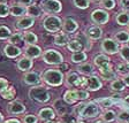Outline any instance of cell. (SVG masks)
<instances>
[{
  "label": "cell",
  "instance_id": "obj_1",
  "mask_svg": "<svg viewBox=\"0 0 129 123\" xmlns=\"http://www.w3.org/2000/svg\"><path fill=\"white\" fill-rule=\"evenodd\" d=\"M63 74L58 69H48L43 72L42 80H44L47 85L51 86H59L63 83Z\"/></svg>",
  "mask_w": 129,
  "mask_h": 123
},
{
  "label": "cell",
  "instance_id": "obj_2",
  "mask_svg": "<svg viewBox=\"0 0 129 123\" xmlns=\"http://www.w3.org/2000/svg\"><path fill=\"white\" fill-rule=\"evenodd\" d=\"M62 21L60 17L55 15H48L45 20L43 21V27L46 31L48 32H58L62 29Z\"/></svg>",
  "mask_w": 129,
  "mask_h": 123
},
{
  "label": "cell",
  "instance_id": "obj_3",
  "mask_svg": "<svg viewBox=\"0 0 129 123\" xmlns=\"http://www.w3.org/2000/svg\"><path fill=\"white\" fill-rule=\"evenodd\" d=\"M29 97L31 100H36L38 102H47L50 100V93L47 89L44 86H34L30 89Z\"/></svg>",
  "mask_w": 129,
  "mask_h": 123
},
{
  "label": "cell",
  "instance_id": "obj_4",
  "mask_svg": "<svg viewBox=\"0 0 129 123\" xmlns=\"http://www.w3.org/2000/svg\"><path fill=\"white\" fill-rule=\"evenodd\" d=\"M44 62L47 64H53V66H59L63 63V56L61 53H59L55 50H47L42 54Z\"/></svg>",
  "mask_w": 129,
  "mask_h": 123
},
{
  "label": "cell",
  "instance_id": "obj_5",
  "mask_svg": "<svg viewBox=\"0 0 129 123\" xmlns=\"http://www.w3.org/2000/svg\"><path fill=\"white\" fill-rule=\"evenodd\" d=\"M93 62L97 67L99 68L100 74H104V72H107V71H110V70H112L111 60H110V58H108L107 55H105V54H98V55H96Z\"/></svg>",
  "mask_w": 129,
  "mask_h": 123
},
{
  "label": "cell",
  "instance_id": "obj_6",
  "mask_svg": "<svg viewBox=\"0 0 129 123\" xmlns=\"http://www.w3.org/2000/svg\"><path fill=\"white\" fill-rule=\"evenodd\" d=\"M99 114V107L96 102H86L84 109L80 114L81 118H92L98 116Z\"/></svg>",
  "mask_w": 129,
  "mask_h": 123
},
{
  "label": "cell",
  "instance_id": "obj_7",
  "mask_svg": "<svg viewBox=\"0 0 129 123\" xmlns=\"http://www.w3.org/2000/svg\"><path fill=\"white\" fill-rule=\"evenodd\" d=\"M90 17H91V21L93 22V23L102 25V24H106L108 22V20H110V14L105 11V9H94L91 13Z\"/></svg>",
  "mask_w": 129,
  "mask_h": 123
},
{
  "label": "cell",
  "instance_id": "obj_8",
  "mask_svg": "<svg viewBox=\"0 0 129 123\" xmlns=\"http://www.w3.org/2000/svg\"><path fill=\"white\" fill-rule=\"evenodd\" d=\"M102 48L105 53L107 54H115L119 52V43L112 38H105L102 42Z\"/></svg>",
  "mask_w": 129,
  "mask_h": 123
},
{
  "label": "cell",
  "instance_id": "obj_9",
  "mask_svg": "<svg viewBox=\"0 0 129 123\" xmlns=\"http://www.w3.org/2000/svg\"><path fill=\"white\" fill-rule=\"evenodd\" d=\"M84 88H86L90 91H98L99 89H102V82L98 76H88V77H84Z\"/></svg>",
  "mask_w": 129,
  "mask_h": 123
},
{
  "label": "cell",
  "instance_id": "obj_10",
  "mask_svg": "<svg viewBox=\"0 0 129 123\" xmlns=\"http://www.w3.org/2000/svg\"><path fill=\"white\" fill-rule=\"evenodd\" d=\"M42 5L48 13H60L62 9V5L59 0H44Z\"/></svg>",
  "mask_w": 129,
  "mask_h": 123
},
{
  "label": "cell",
  "instance_id": "obj_11",
  "mask_svg": "<svg viewBox=\"0 0 129 123\" xmlns=\"http://www.w3.org/2000/svg\"><path fill=\"white\" fill-rule=\"evenodd\" d=\"M23 82L28 85L31 86H37L42 82V76L35 71H28L23 75Z\"/></svg>",
  "mask_w": 129,
  "mask_h": 123
},
{
  "label": "cell",
  "instance_id": "obj_12",
  "mask_svg": "<svg viewBox=\"0 0 129 123\" xmlns=\"http://www.w3.org/2000/svg\"><path fill=\"white\" fill-rule=\"evenodd\" d=\"M66 83L68 86H84V77H81L77 72H69L66 77Z\"/></svg>",
  "mask_w": 129,
  "mask_h": 123
},
{
  "label": "cell",
  "instance_id": "obj_13",
  "mask_svg": "<svg viewBox=\"0 0 129 123\" xmlns=\"http://www.w3.org/2000/svg\"><path fill=\"white\" fill-rule=\"evenodd\" d=\"M86 44L85 42H83V40H81V38H74V39H70L69 42H68L67 44V48H68V51L70 52H81V51H83L84 48H85Z\"/></svg>",
  "mask_w": 129,
  "mask_h": 123
},
{
  "label": "cell",
  "instance_id": "obj_14",
  "mask_svg": "<svg viewBox=\"0 0 129 123\" xmlns=\"http://www.w3.org/2000/svg\"><path fill=\"white\" fill-rule=\"evenodd\" d=\"M4 53L7 58H11V59H14V58H17V56L21 55L22 51L21 48L17 47L16 45H13V44H8L4 47Z\"/></svg>",
  "mask_w": 129,
  "mask_h": 123
},
{
  "label": "cell",
  "instance_id": "obj_15",
  "mask_svg": "<svg viewBox=\"0 0 129 123\" xmlns=\"http://www.w3.org/2000/svg\"><path fill=\"white\" fill-rule=\"evenodd\" d=\"M42 48L37 45H27L24 50V56H28L30 59H36L42 55Z\"/></svg>",
  "mask_w": 129,
  "mask_h": 123
},
{
  "label": "cell",
  "instance_id": "obj_16",
  "mask_svg": "<svg viewBox=\"0 0 129 123\" xmlns=\"http://www.w3.org/2000/svg\"><path fill=\"white\" fill-rule=\"evenodd\" d=\"M35 23V19H32L30 16H23V17H20V20L16 22V28L20 30H27L29 28H31Z\"/></svg>",
  "mask_w": 129,
  "mask_h": 123
},
{
  "label": "cell",
  "instance_id": "obj_17",
  "mask_svg": "<svg viewBox=\"0 0 129 123\" xmlns=\"http://www.w3.org/2000/svg\"><path fill=\"white\" fill-rule=\"evenodd\" d=\"M77 29H78V24L75 20L68 17V19H66L63 21L62 30L64 31V33H74V32H76Z\"/></svg>",
  "mask_w": 129,
  "mask_h": 123
},
{
  "label": "cell",
  "instance_id": "obj_18",
  "mask_svg": "<svg viewBox=\"0 0 129 123\" xmlns=\"http://www.w3.org/2000/svg\"><path fill=\"white\" fill-rule=\"evenodd\" d=\"M85 35H86V37H88V39L97 40V39H100V38H102L103 30L100 29L99 27L93 25V27H90L85 30Z\"/></svg>",
  "mask_w": 129,
  "mask_h": 123
},
{
  "label": "cell",
  "instance_id": "obj_19",
  "mask_svg": "<svg viewBox=\"0 0 129 123\" xmlns=\"http://www.w3.org/2000/svg\"><path fill=\"white\" fill-rule=\"evenodd\" d=\"M8 112L11 114H22V113L25 112V106L21 101L15 100V101H12L8 105Z\"/></svg>",
  "mask_w": 129,
  "mask_h": 123
},
{
  "label": "cell",
  "instance_id": "obj_20",
  "mask_svg": "<svg viewBox=\"0 0 129 123\" xmlns=\"http://www.w3.org/2000/svg\"><path fill=\"white\" fill-rule=\"evenodd\" d=\"M9 14L15 17H23L27 14V7L25 6H22L20 4H15L11 7L9 9Z\"/></svg>",
  "mask_w": 129,
  "mask_h": 123
},
{
  "label": "cell",
  "instance_id": "obj_21",
  "mask_svg": "<svg viewBox=\"0 0 129 123\" xmlns=\"http://www.w3.org/2000/svg\"><path fill=\"white\" fill-rule=\"evenodd\" d=\"M32 64H34L32 59H30L28 56H23V58H21V59L17 61V68H19V70L25 72V71L31 69Z\"/></svg>",
  "mask_w": 129,
  "mask_h": 123
},
{
  "label": "cell",
  "instance_id": "obj_22",
  "mask_svg": "<svg viewBox=\"0 0 129 123\" xmlns=\"http://www.w3.org/2000/svg\"><path fill=\"white\" fill-rule=\"evenodd\" d=\"M38 117L40 120L43 121H51V120H54L55 117V112H54L52 108H43V109L39 110V114H38Z\"/></svg>",
  "mask_w": 129,
  "mask_h": 123
},
{
  "label": "cell",
  "instance_id": "obj_23",
  "mask_svg": "<svg viewBox=\"0 0 129 123\" xmlns=\"http://www.w3.org/2000/svg\"><path fill=\"white\" fill-rule=\"evenodd\" d=\"M27 15L32 17V19H37L42 15V9L37 5H30L27 7Z\"/></svg>",
  "mask_w": 129,
  "mask_h": 123
},
{
  "label": "cell",
  "instance_id": "obj_24",
  "mask_svg": "<svg viewBox=\"0 0 129 123\" xmlns=\"http://www.w3.org/2000/svg\"><path fill=\"white\" fill-rule=\"evenodd\" d=\"M69 38H68L67 33H64V32H60L58 35L54 37V44L58 46H64L67 45L68 42H69Z\"/></svg>",
  "mask_w": 129,
  "mask_h": 123
},
{
  "label": "cell",
  "instance_id": "obj_25",
  "mask_svg": "<svg viewBox=\"0 0 129 123\" xmlns=\"http://www.w3.org/2000/svg\"><path fill=\"white\" fill-rule=\"evenodd\" d=\"M115 21L119 25H129V13L121 12L115 16Z\"/></svg>",
  "mask_w": 129,
  "mask_h": 123
},
{
  "label": "cell",
  "instance_id": "obj_26",
  "mask_svg": "<svg viewBox=\"0 0 129 123\" xmlns=\"http://www.w3.org/2000/svg\"><path fill=\"white\" fill-rule=\"evenodd\" d=\"M63 101L68 105H73L77 101V97H76L75 90H68L63 96Z\"/></svg>",
  "mask_w": 129,
  "mask_h": 123
},
{
  "label": "cell",
  "instance_id": "obj_27",
  "mask_svg": "<svg viewBox=\"0 0 129 123\" xmlns=\"http://www.w3.org/2000/svg\"><path fill=\"white\" fill-rule=\"evenodd\" d=\"M114 40H116L118 43L121 44H127L129 43V32L128 31H119L114 35Z\"/></svg>",
  "mask_w": 129,
  "mask_h": 123
},
{
  "label": "cell",
  "instance_id": "obj_28",
  "mask_svg": "<svg viewBox=\"0 0 129 123\" xmlns=\"http://www.w3.org/2000/svg\"><path fill=\"white\" fill-rule=\"evenodd\" d=\"M23 40L25 42L27 45H36V43H37V40H38V37L34 32L28 31L23 35Z\"/></svg>",
  "mask_w": 129,
  "mask_h": 123
},
{
  "label": "cell",
  "instance_id": "obj_29",
  "mask_svg": "<svg viewBox=\"0 0 129 123\" xmlns=\"http://www.w3.org/2000/svg\"><path fill=\"white\" fill-rule=\"evenodd\" d=\"M77 71L83 75H90L93 72V67L90 63H81L77 67Z\"/></svg>",
  "mask_w": 129,
  "mask_h": 123
},
{
  "label": "cell",
  "instance_id": "obj_30",
  "mask_svg": "<svg viewBox=\"0 0 129 123\" xmlns=\"http://www.w3.org/2000/svg\"><path fill=\"white\" fill-rule=\"evenodd\" d=\"M72 61L74 63H82L86 60V54L84 51H81V52H75V53L72 55Z\"/></svg>",
  "mask_w": 129,
  "mask_h": 123
},
{
  "label": "cell",
  "instance_id": "obj_31",
  "mask_svg": "<svg viewBox=\"0 0 129 123\" xmlns=\"http://www.w3.org/2000/svg\"><path fill=\"white\" fill-rule=\"evenodd\" d=\"M124 88H126V84L123 83V80L122 79H114L112 83H111V89L115 92L123 91Z\"/></svg>",
  "mask_w": 129,
  "mask_h": 123
},
{
  "label": "cell",
  "instance_id": "obj_32",
  "mask_svg": "<svg viewBox=\"0 0 129 123\" xmlns=\"http://www.w3.org/2000/svg\"><path fill=\"white\" fill-rule=\"evenodd\" d=\"M103 121H105V122H113V121L116 118V114L114 110H105L104 113H103Z\"/></svg>",
  "mask_w": 129,
  "mask_h": 123
},
{
  "label": "cell",
  "instance_id": "obj_33",
  "mask_svg": "<svg viewBox=\"0 0 129 123\" xmlns=\"http://www.w3.org/2000/svg\"><path fill=\"white\" fill-rule=\"evenodd\" d=\"M16 92H15V89L12 88V86H8V89H6L5 91L1 93L4 99H7V100H12L14 99V97H15Z\"/></svg>",
  "mask_w": 129,
  "mask_h": 123
},
{
  "label": "cell",
  "instance_id": "obj_34",
  "mask_svg": "<svg viewBox=\"0 0 129 123\" xmlns=\"http://www.w3.org/2000/svg\"><path fill=\"white\" fill-rule=\"evenodd\" d=\"M12 35H13V33H12L11 29L8 27H5V25H1V27H0V39L1 40L9 39Z\"/></svg>",
  "mask_w": 129,
  "mask_h": 123
},
{
  "label": "cell",
  "instance_id": "obj_35",
  "mask_svg": "<svg viewBox=\"0 0 129 123\" xmlns=\"http://www.w3.org/2000/svg\"><path fill=\"white\" fill-rule=\"evenodd\" d=\"M97 102L102 106V107L104 108H108L111 107L113 104H114V100L112 99V98H102V99H98L97 100Z\"/></svg>",
  "mask_w": 129,
  "mask_h": 123
},
{
  "label": "cell",
  "instance_id": "obj_36",
  "mask_svg": "<svg viewBox=\"0 0 129 123\" xmlns=\"http://www.w3.org/2000/svg\"><path fill=\"white\" fill-rule=\"evenodd\" d=\"M73 4L80 9H86L90 6V0H73Z\"/></svg>",
  "mask_w": 129,
  "mask_h": 123
},
{
  "label": "cell",
  "instance_id": "obj_37",
  "mask_svg": "<svg viewBox=\"0 0 129 123\" xmlns=\"http://www.w3.org/2000/svg\"><path fill=\"white\" fill-rule=\"evenodd\" d=\"M119 53H120L122 59L126 60L127 62H129V46L128 45H123L122 47H120Z\"/></svg>",
  "mask_w": 129,
  "mask_h": 123
},
{
  "label": "cell",
  "instance_id": "obj_38",
  "mask_svg": "<svg viewBox=\"0 0 129 123\" xmlns=\"http://www.w3.org/2000/svg\"><path fill=\"white\" fill-rule=\"evenodd\" d=\"M100 5H102L103 8L110 11V9H113V8L115 7V0H102Z\"/></svg>",
  "mask_w": 129,
  "mask_h": 123
},
{
  "label": "cell",
  "instance_id": "obj_39",
  "mask_svg": "<svg viewBox=\"0 0 129 123\" xmlns=\"http://www.w3.org/2000/svg\"><path fill=\"white\" fill-rule=\"evenodd\" d=\"M63 102H62V100H56V101H54V107L58 110V113L61 114V115L66 113V106L63 105Z\"/></svg>",
  "mask_w": 129,
  "mask_h": 123
},
{
  "label": "cell",
  "instance_id": "obj_40",
  "mask_svg": "<svg viewBox=\"0 0 129 123\" xmlns=\"http://www.w3.org/2000/svg\"><path fill=\"white\" fill-rule=\"evenodd\" d=\"M9 44H13V45H15V44H19L21 40H23V36L20 33V32H17V33H14V35L11 36V38H9Z\"/></svg>",
  "mask_w": 129,
  "mask_h": 123
},
{
  "label": "cell",
  "instance_id": "obj_41",
  "mask_svg": "<svg viewBox=\"0 0 129 123\" xmlns=\"http://www.w3.org/2000/svg\"><path fill=\"white\" fill-rule=\"evenodd\" d=\"M116 71L119 72V74H121V75H127V74H129V68L128 66H127V63H119L118 66H116Z\"/></svg>",
  "mask_w": 129,
  "mask_h": 123
},
{
  "label": "cell",
  "instance_id": "obj_42",
  "mask_svg": "<svg viewBox=\"0 0 129 123\" xmlns=\"http://www.w3.org/2000/svg\"><path fill=\"white\" fill-rule=\"evenodd\" d=\"M76 91V97H77V101L78 100H85V99H88L89 98V92L88 91H85V90H75Z\"/></svg>",
  "mask_w": 129,
  "mask_h": 123
},
{
  "label": "cell",
  "instance_id": "obj_43",
  "mask_svg": "<svg viewBox=\"0 0 129 123\" xmlns=\"http://www.w3.org/2000/svg\"><path fill=\"white\" fill-rule=\"evenodd\" d=\"M11 7L6 4H0V17H6L9 14Z\"/></svg>",
  "mask_w": 129,
  "mask_h": 123
},
{
  "label": "cell",
  "instance_id": "obj_44",
  "mask_svg": "<svg viewBox=\"0 0 129 123\" xmlns=\"http://www.w3.org/2000/svg\"><path fill=\"white\" fill-rule=\"evenodd\" d=\"M102 77L104 78V79H106V80H111V79H116V74L114 71H113V69L112 70H110V71H107V72H104V74H102Z\"/></svg>",
  "mask_w": 129,
  "mask_h": 123
},
{
  "label": "cell",
  "instance_id": "obj_45",
  "mask_svg": "<svg viewBox=\"0 0 129 123\" xmlns=\"http://www.w3.org/2000/svg\"><path fill=\"white\" fill-rule=\"evenodd\" d=\"M23 122L24 123H38V117L36 115L29 114V115H25L23 117Z\"/></svg>",
  "mask_w": 129,
  "mask_h": 123
},
{
  "label": "cell",
  "instance_id": "obj_46",
  "mask_svg": "<svg viewBox=\"0 0 129 123\" xmlns=\"http://www.w3.org/2000/svg\"><path fill=\"white\" fill-rule=\"evenodd\" d=\"M118 120L121 122H129V110H123L118 115Z\"/></svg>",
  "mask_w": 129,
  "mask_h": 123
},
{
  "label": "cell",
  "instance_id": "obj_47",
  "mask_svg": "<svg viewBox=\"0 0 129 123\" xmlns=\"http://www.w3.org/2000/svg\"><path fill=\"white\" fill-rule=\"evenodd\" d=\"M85 105H86V102H82V104L77 105V106L74 108V114L77 115V116H80V114L82 113V110L84 109V107H85Z\"/></svg>",
  "mask_w": 129,
  "mask_h": 123
},
{
  "label": "cell",
  "instance_id": "obj_48",
  "mask_svg": "<svg viewBox=\"0 0 129 123\" xmlns=\"http://www.w3.org/2000/svg\"><path fill=\"white\" fill-rule=\"evenodd\" d=\"M6 89H8V82L4 78H0V93H3Z\"/></svg>",
  "mask_w": 129,
  "mask_h": 123
},
{
  "label": "cell",
  "instance_id": "obj_49",
  "mask_svg": "<svg viewBox=\"0 0 129 123\" xmlns=\"http://www.w3.org/2000/svg\"><path fill=\"white\" fill-rule=\"evenodd\" d=\"M120 4L121 7L123 8V11L129 13V0H120Z\"/></svg>",
  "mask_w": 129,
  "mask_h": 123
},
{
  "label": "cell",
  "instance_id": "obj_50",
  "mask_svg": "<svg viewBox=\"0 0 129 123\" xmlns=\"http://www.w3.org/2000/svg\"><path fill=\"white\" fill-rule=\"evenodd\" d=\"M17 3H19L20 5H22V6H25V7H28V6L31 5L32 0H17Z\"/></svg>",
  "mask_w": 129,
  "mask_h": 123
},
{
  "label": "cell",
  "instance_id": "obj_51",
  "mask_svg": "<svg viewBox=\"0 0 129 123\" xmlns=\"http://www.w3.org/2000/svg\"><path fill=\"white\" fill-rule=\"evenodd\" d=\"M122 80H123V83L126 84V86H129V74L124 75L123 78H122Z\"/></svg>",
  "mask_w": 129,
  "mask_h": 123
},
{
  "label": "cell",
  "instance_id": "obj_52",
  "mask_svg": "<svg viewBox=\"0 0 129 123\" xmlns=\"http://www.w3.org/2000/svg\"><path fill=\"white\" fill-rule=\"evenodd\" d=\"M4 123H21V122H20V120H16V118H11V120L5 121Z\"/></svg>",
  "mask_w": 129,
  "mask_h": 123
},
{
  "label": "cell",
  "instance_id": "obj_53",
  "mask_svg": "<svg viewBox=\"0 0 129 123\" xmlns=\"http://www.w3.org/2000/svg\"><path fill=\"white\" fill-rule=\"evenodd\" d=\"M66 123H77L76 122V120L74 117H72V116H69V117L67 118V121H66Z\"/></svg>",
  "mask_w": 129,
  "mask_h": 123
},
{
  "label": "cell",
  "instance_id": "obj_54",
  "mask_svg": "<svg viewBox=\"0 0 129 123\" xmlns=\"http://www.w3.org/2000/svg\"><path fill=\"white\" fill-rule=\"evenodd\" d=\"M123 101H124V104L127 105V106H129V96H127L126 98L123 99Z\"/></svg>",
  "mask_w": 129,
  "mask_h": 123
},
{
  "label": "cell",
  "instance_id": "obj_55",
  "mask_svg": "<svg viewBox=\"0 0 129 123\" xmlns=\"http://www.w3.org/2000/svg\"><path fill=\"white\" fill-rule=\"evenodd\" d=\"M3 121H4V116H3V114L0 113V123H3Z\"/></svg>",
  "mask_w": 129,
  "mask_h": 123
},
{
  "label": "cell",
  "instance_id": "obj_56",
  "mask_svg": "<svg viewBox=\"0 0 129 123\" xmlns=\"http://www.w3.org/2000/svg\"><path fill=\"white\" fill-rule=\"evenodd\" d=\"M94 123H107V122H105V121H103V120H99V121H96Z\"/></svg>",
  "mask_w": 129,
  "mask_h": 123
},
{
  "label": "cell",
  "instance_id": "obj_57",
  "mask_svg": "<svg viewBox=\"0 0 129 123\" xmlns=\"http://www.w3.org/2000/svg\"><path fill=\"white\" fill-rule=\"evenodd\" d=\"M45 123H55V122H54V121L53 120H51V121H46V122Z\"/></svg>",
  "mask_w": 129,
  "mask_h": 123
},
{
  "label": "cell",
  "instance_id": "obj_58",
  "mask_svg": "<svg viewBox=\"0 0 129 123\" xmlns=\"http://www.w3.org/2000/svg\"><path fill=\"white\" fill-rule=\"evenodd\" d=\"M7 0H0V4H5Z\"/></svg>",
  "mask_w": 129,
  "mask_h": 123
},
{
  "label": "cell",
  "instance_id": "obj_59",
  "mask_svg": "<svg viewBox=\"0 0 129 123\" xmlns=\"http://www.w3.org/2000/svg\"><path fill=\"white\" fill-rule=\"evenodd\" d=\"M77 123H84V122H83V121H78Z\"/></svg>",
  "mask_w": 129,
  "mask_h": 123
},
{
  "label": "cell",
  "instance_id": "obj_60",
  "mask_svg": "<svg viewBox=\"0 0 129 123\" xmlns=\"http://www.w3.org/2000/svg\"><path fill=\"white\" fill-rule=\"evenodd\" d=\"M127 66H128V68H129V62H127Z\"/></svg>",
  "mask_w": 129,
  "mask_h": 123
},
{
  "label": "cell",
  "instance_id": "obj_61",
  "mask_svg": "<svg viewBox=\"0 0 129 123\" xmlns=\"http://www.w3.org/2000/svg\"><path fill=\"white\" fill-rule=\"evenodd\" d=\"M94 1H102V0H94Z\"/></svg>",
  "mask_w": 129,
  "mask_h": 123
},
{
  "label": "cell",
  "instance_id": "obj_62",
  "mask_svg": "<svg viewBox=\"0 0 129 123\" xmlns=\"http://www.w3.org/2000/svg\"><path fill=\"white\" fill-rule=\"evenodd\" d=\"M128 32H129V25H128Z\"/></svg>",
  "mask_w": 129,
  "mask_h": 123
}]
</instances>
